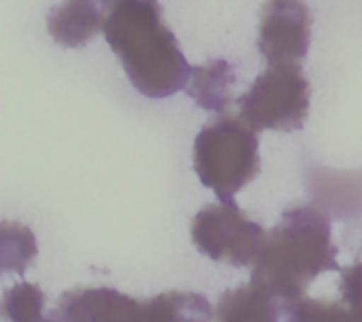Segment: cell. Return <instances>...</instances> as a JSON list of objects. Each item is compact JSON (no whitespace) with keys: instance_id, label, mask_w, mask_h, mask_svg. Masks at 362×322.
Returning <instances> with one entry per match:
<instances>
[{"instance_id":"15","label":"cell","mask_w":362,"mask_h":322,"mask_svg":"<svg viewBox=\"0 0 362 322\" xmlns=\"http://www.w3.org/2000/svg\"><path fill=\"white\" fill-rule=\"evenodd\" d=\"M103 2H105V4H106V6H108V4H110V0H103Z\"/></svg>"},{"instance_id":"14","label":"cell","mask_w":362,"mask_h":322,"mask_svg":"<svg viewBox=\"0 0 362 322\" xmlns=\"http://www.w3.org/2000/svg\"><path fill=\"white\" fill-rule=\"evenodd\" d=\"M46 296L34 283H16L4 292L0 315L9 322H59L57 317L45 315Z\"/></svg>"},{"instance_id":"2","label":"cell","mask_w":362,"mask_h":322,"mask_svg":"<svg viewBox=\"0 0 362 322\" xmlns=\"http://www.w3.org/2000/svg\"><path fill=\"white\" fill-rule=\"evenodd\" d=\"M331 218L315 204L297 205L264 232L251 265V282L281 299H296L325 271L339 269Z\"/></svg>"},{"instance_id":"12","label":"cell","mask_w":362,"mask_h":322,"mask_svg":"<svg viewBox=\"0 0 362 322\" xmlns=\"http://www.w3.org/2000/svg\"><path fill=\"white\" fill-rule=\"evenodd\" d=\"M37 257V241L27 225L0 222V272L23 275Z\"/></svg>"},{"instance_id":"13","label":"cell","mask_w":362,"mask_h":322,"mask_svg":"<svg viewBox=\"0 0 362 322\" xmlns=\"http://www.w3.org/2000/svg\"><path fill=\"white\" fill-rule=\"evenodd\" d=\"M285 322H362L361 304L311 299L304 294L286 301Z\"/></svg>"},{"instance_id":"10","label":"cell","mask_w":362,"mask_h":322,"mask_svg":"<svg viewBox=\"0 0 362 322\" xmlns=\"http://www.w3.org/2000/svg\"><path fill=\"white\" fill-rule=\"evenodd\" d=\"M235 74L226 60L216 59L204 66L189 67L184 88L200 108L223 113L233 101Z\"/></svg>"},{"instance_id":"9","label":"cell","mask_w":362,"mask_h":322,"mask_svg":"<svg viewBox=\"0 0 362 322\" xmlns=\"http://www.w3.org/2000/svg\"><path fill=\"white\" fill-rule=\"evenodd\" d=\"M286 301L251 282L223 292L212 315L216 322H285Z\"/></svg>"},{"instance_id":"8","label":"cell","mask_w":362,"mask_h":322,"mask_svg":"<svg viewBox=\"0 0 362 322\" xmlns=\"http://www.w3.org/2000/svg\"><path fill=\"white\" fill-rule=\"evenodd\" d=\"M106 4L103 0H64L48 14V32L66 48H81L103 30Z\"/></svg>"},{"instance_id":"6","label":"cell","mask_w":362,"mask_h":322,"mask_svg":"<svg viewBox=\"0 0 362 322\" xmlns=\"http://www.w3.org/2000/svg\"><path fill=\"white\" fill-rule=\"evenodd\" d=\"M264 232L233 200L205 205L191 223V237L198 251L235 268L251 264Z\"/></svg>"},{"instance_id":"7","label":"cell","mask_w":362,"mask_h":322,"mask_svg":"<svg viewBox=\"0 0 362 322\" xmlns=\"http://www.w3.org/2000/svg\"><path fill=\"white\" fill-rule=\"evenodd\" d=\"M311 21L304 0H267L258 30V50L267 64L303 62L310 50Z\"/></svg>"},{"instance_id":"5","label":"cell","mask_w":362,"mask_h":322,"mask_svg":"<svg viewBox=\"0 0 362 322\" xmlns=\"http://www.w3.org/2000/svg\"><path fill=\"white\" fill-rule=\"evenodd\" d=\"M310 98L300 64H269L239 99V117L255 131H297L308 119Z\"/></svg>"},{"instance_id":"3","label":"cell","mask_w":362,"mask_h":322,"mask_svg":"<svg viewBox=\"0 0 362 322\" xmlns=\"http://www.w3.org/2000/svg\"><path fill=\"white\" fill-rule=\"evenodd\" d=\"M53 315L59 322H211L212 306L184 290L134 299L108 287H76L60 296Z\"/></svg>"},{"instance_id":"11","label":"cell","mask_w":362,"mask_h":322,"mask_svg":"<svg viewBox=\"0 0 362 322\" xmlns=\"http://www.w3.org/2000/svg\"><path fill=\"white\" fill-rule=\"evenodd\" d=\"M311 190L320 207L331 218H345L359 211V176L317 168L310 173Z\"/></svg>"},{"instance_id":"4","label":"cell","mask_w":362,"mask_h":322,"mask_svg":"<svg viewBox=\"0 0 362 322\" xmlns=\"http://www.w3.org/2000/svg\"><path fill=\"white\" fill-rule=\"evenodd\" d=\"M194 170L219 200H232L260 172L257 131L239 115H219L194 140Z\"/></svg>"},{"instance_id":"1","label":"cell","mask_w":362,"mask_h":322,"mask_svg":"<svg viewBox=\"0 0 362 322\" xmlns=\"http://www.w3.org/2000/svg\"><path fill=\"white\" fill-rule=\"evenodd\" d=\"M103 32L138 92L163 99L184 88L189 64L158 0H110Z\"/></svg>"}]
</instances>
